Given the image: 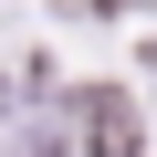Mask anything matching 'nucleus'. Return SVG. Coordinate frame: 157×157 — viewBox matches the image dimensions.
I'll return each instance as SVG.
<instances>
[{
  "instance_id": "nucleus-1",
  "label": "nucleus",
  "mask_w": 157,
  "mask_h": 157,
  "mask_svg": "<svg viewBox=\"0 0 157 157\" xmlns=\"http://www.w3.org/2000/svg\"><path fill=\"white\" fill-rule=\"evenodd\" d=\"M73 126H84L94 157H136V94L126 84H84L73 94Z\"/></svg>"
}]
</instances>
